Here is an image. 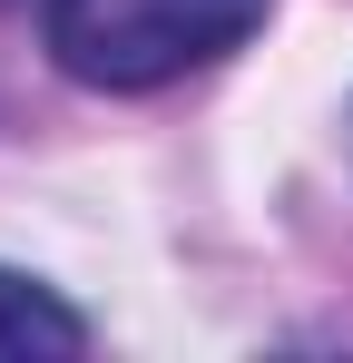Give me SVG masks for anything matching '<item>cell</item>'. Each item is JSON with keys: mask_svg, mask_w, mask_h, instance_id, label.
Segmentation results:
<instances>
[{"mask_svg": "<svg viewBox=\"0 0 353 363\" xmlns=\"http://www.w3.org/2000/svg\"><path fill=\"white\" fill-rule=\"evenodd\" d=\"M275 0H40L50 60L79 89H167L186 69L226 60Z\"/></svg>", "mask_w": 353, "mask_h": 363, "instance_id": "1", "label": "cell"}, {"mask_svg": "<svg viewBox=\"0 0 353 363\" xmlns=\"http://www.w3.org/2000/svg\"><path fill=\"white\" fill-rule=\"evenodd\" d=\"M30 354H89V314L59 304L40 275L0 265V363H30Z\"/></svg>", "mask_w": 353, "mask_h": 363, "instance_id": "2", "label": "cell"}]
</instances>
